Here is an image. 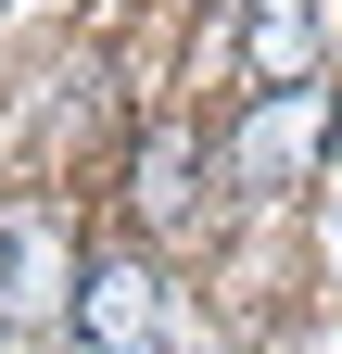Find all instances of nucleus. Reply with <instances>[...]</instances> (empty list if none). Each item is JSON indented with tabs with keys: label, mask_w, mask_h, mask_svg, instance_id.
I'll list each match as a JSON object with an SVG mask.
<instances>
[{
	"label": "nucleus",
	"mask_w": 342,
	"mask_h": 354,
	"mask_svg": "<svg viewBox=\"0 0 342 354\" xmlns=\"http://www.w3.org/2000/svg\"><path fill=\"white\" fill-rule=\"evenodd\" d=\"M64 317H76V342H89V354H152V342H165V291H152L140 253H102L89 279H76Z\"/></svg>",
	"instance_id": "obj_1"
},
{
	"label": "nucleus",
	"mask_w": 342,
	"mask_h": 354,
	"mask_svg": "<svg viewBox=\"0 0 342 354\" xmlns=\"http://www.w3.org/2000/svg\"><path fill=\"white\" fill-rule=\"evenodd\" d=\"M317 127H330V102H317V88H267V102L241 114V140H228L241 190H291V177H305V152H317Z\"/></svg>",
	"instance_id": "obj_2"
},
{
	"label": "nucleus",
	"mask_w": 342,
	"mask_h": 354,
	"mask_svg": "<svg viewBox=\"0 0 342 354\" xmlns=\"http://www.w3.org/2000/svg\"><path fill=\"white\" fill-rule=\"evenodd\" d=\"M76 304V266H64V228L51 215H13L0 228V329H38Z\"/></svg>",
	"instance_id": "obj_3"
},
{
	"label": "nucleus",
	"mask_w": 342,
	"mask_h": 354,
	"mask_svg": "<svg viewBox=\"0 0 342 354\" xmlns=\"http://www.w3.org/2000/svg\"><path fill=\"white\" fill-rule=\"evenodd\" d=\"M330 51V0H253V76L267 88H305Z\"/></svg>",
	"instance_id": "obj_4"
},
{
	"label": "nucleus",
	"mask_w": 342,
	"mask_h": 354,
	"mask_svg": "<svg viewBox=\"0 0 342 354\" xmlns=\"http://www.w3.org/2000/svg\"><path fill=\"white\" fill-rule=\"evenodd\" d=\"M190 177H203L190 140H152V152H140V203H152V215H178V203H190Z\"/></svg>",
	"instance_id": "obj_5"
}]
</instances>
